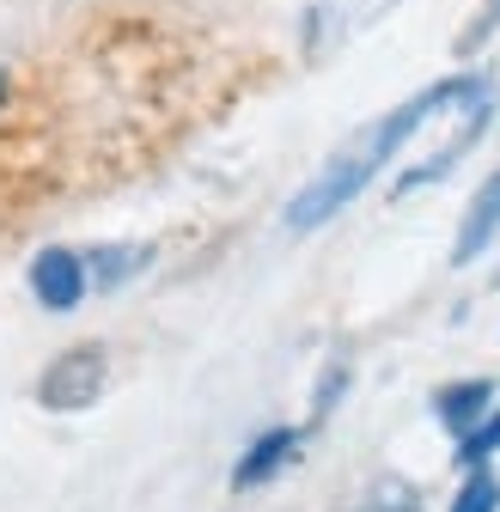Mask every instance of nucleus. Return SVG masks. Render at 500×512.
Instances as JSON below:
<instances>
[{"label": "nucleus", "instance_id": "obj_1", "mask_svg": "<svg viewBox=\"0 0 500 512\" xmlns=\"http://www.w3.org/2000/svg\"><path fill=\"white\" fill-rule=\"evenodd\" d=\"M440 98H446V80L427 86V92H415V98H403V104L385 110L379 122H366L360 135H348V141L318 165V177H311L299 196L287 202V226H293V232H318L324 220H336V214L360 196V189H366V183L379 177V171L421 135V128H427V116L440 110Z\"/></svg>", "mask_w": 500, "mask_h": 512}, {"label": "nucleus", "instance_id": "obj_2", "mask_svg": "<svg viewBox=\"0 0 500 512\" xmlns=\"http://www.w3.org/2000/svg\"><path fill=\"white\" fill-rule=\"evenodd\" d=\"M104 372H110V366H104V348H98V342H80V348L55 354V360L43 366V378H37V403L55 409V415L92 409L98 391H104Z\"/></svg>", "mask_w": 500, "mask_h": 512}, {"label": "nucleus", "instance_id": "obj_3", "mask_svg": "<svg viewBox=\"0 0 500 512\" xmlns=\"http://www.w3.org/2000/svg\"><path fill=\"white\" fill-rule=\"evenodd\" d=\"M391 7H403V0H318V7L305 13V31H299V49L305 61H324L336 55L342 43H354L360 31H372Z\"/></svg>", "mask_w": 500, "mask_h": 512}, {"label": "nucleus", "instance_id": "obj_4", "mask_svg": "<svg viewBox=\"0 0 500 512\" xmlns=\"http://www.w3.org/2000/svg\"><path fill=\"white\" fill-rule=\"evenodd\" d=\"M25 281H31V299H37L43 311H55V317L74 311V305L92 293V281H86V256L68 250V244H43V250L31 256Z\"/></svg>", "mask_w": 500, "mask_h": 512}, {"label": "nucleus", "instance_id": "obj_5", "mask_svg": "<svg viewBox=\"0 0 500 512\" xmlns=\"http://www.w3.org/2000/svg\"><path fill=\"white\" fill-rule=\"evenodd\" d=\"M494 238H500V171L482 177V189H476L470 208H464V226H458V238H452V269H470Z\"/></svg>", "mask_w": 500, "mask_h": 512}, {"label": "nucleus", "instance_id": "obj_6", "mask_svg": "<svg viewBox=\"0 0 500 512\" xmlns=\"http://www.w3.org/2000/svg\"><path fill=\"white\" fill-rule=\"evenodd\" d=\"M293 458H299V427H269V433H263V439L238 458L232 488H263V482H275Z\"/></svg>", "mask_w": 500, "mask_h": 512}, {"label": "nucleus", "instance_id": "obj_7", "mask_svg": "<svg viewBox=\"0 0 500 512\" xmlns=\"http://www.w3.org/2000/svg\"><path fill=\"white\" fill-rule=\"evenodd\" d=\"M488 409H494V378H458V384H440V391H433V415H440V427L458 433V439H464Z\"/></svg>", "mask_w": 500, "mask_h": 512}, {"label": "nucleus", "instance_id": "obj_8", "mask_svg": "<svg viewBox=\"0 0 500 512\" xmlns=\"http://www.w3.org/2000/svg\"><path fill=\"white\" fill-rule=\"evenodd\" d=\"M86 256V281L98 287V293H110V287H129L147 263H153V244H92V250H80Z\"/></svg>", "mask_w": 500, "mask_h": 512}, {"label": "nucleus", "instance_id": "obj_9", "mask_svg": "<svg viewBox=\"0 0 500 512\" xmlns=\"http://www.w3.org/2000/svg\"><path fill=\"white\" fill-rule=\"evenodd\" d=\"M494 452H500V409H488V415L458 439V458H452V464L470 476V470H488V458H494Z\"/></svg>", "mask_w": 500, "mask_h": 512}, {"label": "nucleus", "instance_id": "obj_10", "mask_svg": "<svg viewBox=\"0 0 500 512\" xmlns=\"http://www.w3.org/2000/svg\"><path fill=\"white\" fill-rule=\"evenodd\" d=\"M452 512H500V476L494 470H470L458 500H452Z\"/></svg>", "mask_w": 500, "mask_h": 512}, {"label": "nucleus", "instance_id": "obj_11", "mask_svg": "<svg viewBox=\"0 0 500 512\" xmlns=\"http://www.w3.org/2000/svg\"><path fill=\"white\" fill-rule=\"evenodd\" d=\"M494 31H500V0H482V7H476V19L458 31V43H452V49H458V55H476V49H482Z\"/></svg>", "mask_w": 500, "mask_h": 512}, {"label": "nucleus", "instance_id": "obj_12", "mask_svg": "<svg viewBox=\"0 0 500 512\" xmlns=\"http://www.w3.org/2000/svg\"><path fill=\"white\" fill-rule=\"evenodd\" d=\"M7 92H13V80H7V68H0V104H7Z\"/></svg>", "mask_w": 500, "mask_h": 512}, {"label": "nucleus", "instance_id": "obj_13", "mask_svg": "<svg viewBox=\"0 0 500 512\" xmlns=\"http://www.w3.org/2000/svg\"><path fill=\"white\" fill-rule=\"evenodd\" d=\"M366 512H409V500H403V506H366Z\"/></svg>", "mask_w": 500, "mask_h": 512}]
</instances>
